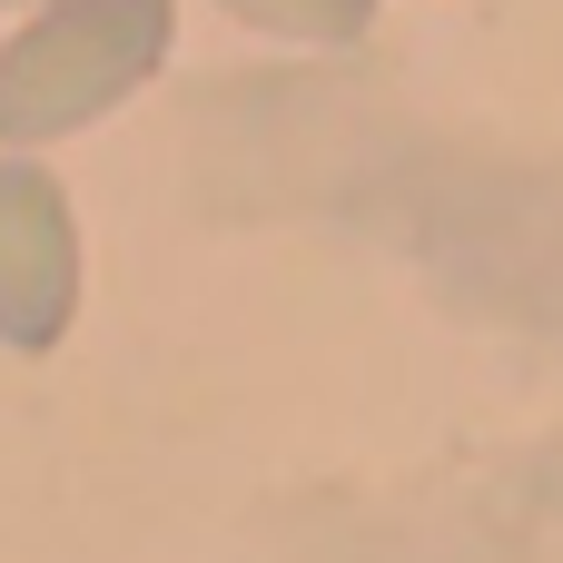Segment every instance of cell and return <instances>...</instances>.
Instances as JSON below:
<instances>
[{
	"label": "cell",
	"mask_w": 563,
	"mask_h": 563,
	"mask_svg": "<svg viewBox=\"0 0 563 563\" xmlns=\"http://www.w3.org/2000/svg\"><path fill=\"white\" fill-rule=\"evenodd\" d=\"M178 40V0H49L0 49V148L69 139L109 119Z\"/></svg>",
	"instance_id": "6da1fadb"
},
{
	"label": "cell",
	"mask_w": 563,
	"mask_h": 563,
	"mask_svg": "<svg viewBox=\"0 0 563 563\" xmlns=\"http://www.w3.org/2000/svg\"><path fill=\"white\" fill-rule=\"evenodd\" d=\"M79 317V218L40 158H0V346H59Z\"/></svg>",
	"instance_id": "7a4b0ae2"
},
{
	"label": "cell",
	"mask_w": 563,
	"mask_h": 563,
	"mask_svg": "<svg viewBox=\"0 0 563 563\" xmlns=\"http://www.w3.org/2000/svg\"><path fill=\"white\" fill-rule=\"evenodd\" d=\"M247 30H277V40H356L376 20V0H228Z\"/></svg>",
	"instance_id": "3957f363"
}]
</instances>
